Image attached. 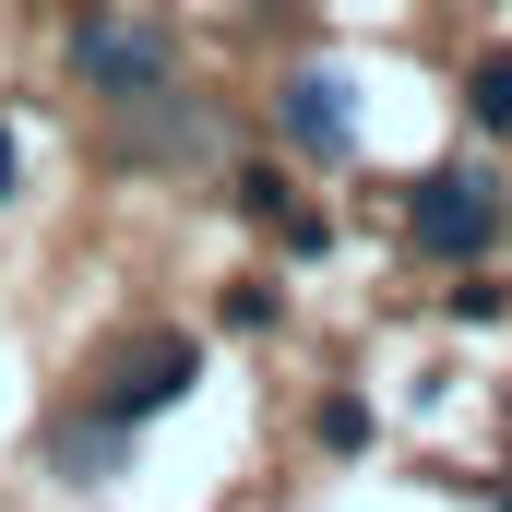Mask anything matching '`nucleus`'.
Listing matches in <instances>:
<instances>
[{
  "label": "nucleus",
  "mask_w": 512,
  "mask_h": 512,
  "mask_svg": "<svg viewBox=\"0 0 512 512\" xmlns=\"http://www.w3.org/2000/svg\"><path fill=\"white\" fill-rule=\"evenodd\" d=\"M405 227H417V251H441V262H477L489 239H501V191H489L477 167H429V179L405 191Z\"/></svg>",
  "instance_id": "nucleus-1"
},
{
  "label": "nucleus",
  "mask_w": 512,
  "mask_h": 512,
  "mask_svg": "<svg viewBox=\"0 0 512 512\" xmlns=\"http://www.w3.org/2000/svg\"><path fill=\"white\" fill-rule=\"evenodd\" d=\"M191 382H203L191 334H143V346H120V358H108V382H96V417L143 429V417H167V405H179Z\"/></svg>",
  "instance_id": "nucleus-2"
},
{
  "label": "nucleus",
  "mask_w": 512,
  "mask_h": 512,
  "mask_svg": "<svg viewBox=\"0 0 512 512\" xmlns=\"http://www.w3.org/2000/svg\"><path fill=\"white\" fill-rule=\"evenodd\" d=\"M72 60H84L96 96H167V72H179V48H167L155 24H131V12H84Z\"/></svg>",
  "instance_id": "nucleus-3"
},
{
  "label": "nucleus",
  "mask_w": 512,
  "mask_h": 512,
  "mask_svg": "<svg viewBox=\"0 0 512 512\" xmlns=\"http://www.w3.org/2000/svg\"><path fill=\"white\" fill-rule=\"evenodd\" d=\"M274 108H286V131H298L310 155H334V143H346V108H334V84H322V72H298Z\"/></svg>",
  "instance_id": "nucleus-4"
},
{
  "label": "nucleus",
  "mask_w": 512,
  "mask_h": 512,
  "mask_svg": "<svg viewBox=\"0 0 512 512\" xmlns=\"http://www.w3.org/2000/svg\"><path fill=\"white\" fill-rule=\"evenodd\" d=\"M477 120L512 131V48H489V60H477Z\"/></svg>",
  "instance_id": "nucleus-5"
},
{
  "label": "nucleus",
  "mask_w": 512,
  "mask_h": 512,
  "mask_svg": "<svg viewBox=\"0 0 512 512\" xmlns=\"http://www.w3.org/2000/svg\"><path fill=\"white\" fill-rule=\"evenodd\" d=\"M0 191H12V131H0Z\"/></svg>",
  "instance_id": "nucleus-6"
}]
</instances>
